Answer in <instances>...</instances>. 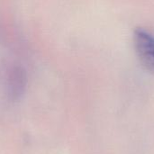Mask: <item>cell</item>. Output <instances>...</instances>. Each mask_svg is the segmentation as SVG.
<instances>
[{"label":"cell","instance_id":"2","mask_svg":"<svg viewBox=\"0 0 154 154\" xmlns=\"http://www.w3.org/2000/svg\"><path fill=\"white\" fill-rule=\"evenodd\" d=\"M27 86V74L23 67H14L7 78V96L10 100L17 101L24 94Z\"/></svg>","mask_w":154,"mask_h":154},{"label":"cell","instance_id":"1","mask_svg":"<svg viewBox=\"0 0 154 154\" xmlns=\"http://www.w3.org/2000/svg\"><path fill=\"white\" fill-rule=\"evenodd\" d=\"M134 41L140 61L148 70L154 73V35L138 29L134 32Z\"/></svg>","mask_w":154,"mask_h":154}]
</instances>
